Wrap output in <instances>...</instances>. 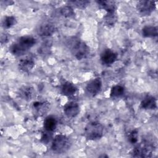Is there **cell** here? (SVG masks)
I'll return each instance as SVG.
<instances>
[{"instance_id": "1", "label": "cell", "mask_w": 158, "mask_h": 158, "mask_svg": "<svg viewBox=\"0 0 158 158\" xmlns=\"http://www.w3.org/2000/svg\"><path fill=\"white\" fill-rule=\"evenodd\" d=\"M36 43L35 38L31 36H23L20 37L9 48L10 53L15 56L24 55Z\"/></svg>"}, {"instance_id": "2", "label": "cell", "mask_w": 158, "mask_h": 158, "mask_svg": "<svg viewBox=\"0 0 158 158\" xmlns=\"http://www.w3.org/2000/svg\"><path fill=\"white\" fill-rule=\"evenodd\" d=\"M103 125L98 122H89L85 127L84 135L88 140H97L101 138L104 135Z\"/></svg>"}, {"instance_id": "3", "label": "cell", "mask_w": 158, "mask_h": 158, "mask_svg": "<svg viewBox=\"0 0 158 158\" xmlns=\"http://www.w3.org/2000/svg\"><path fill=\"white\" fill-rule=\"evenodd\" d=\"M70 146L71 142L67 136L57 135L53 138L51 148L54 154H61L66 152Z\"/></svg>"}, {"instance_id": "4", "label": "cell", "mask_w": 158, "mask_h": 158, "mask_svg": "<svg viewBox=\"0 0 158 158\" xmlns=\"http://www.w3.org/2000/svg\"><path fill=\"white\" fill-rule=\"evenodd\" d=\"M71 52L78 60H82L87 57L89 54V48L82 41H75L71 48Z\"/></svg>"}, {"instance_id": "5", "label": "cell", "mask_w": 158, "mask_h": 158, "mask_svg": "<svg viewBox=\"0 0 158 158\" xmlns=\"http://www.w3.org/2000/svg\"><path fill=\"white\" fill-rule=\"evenodd\" d=\"M156 2L150 0H142L138 1L136 4V10L141 16L150 15L155 10Z\"/></svg>"}, {"instance_id": "6", "label": "cell", "mask_w": 158, "mask_h": 158, "mask_svg": "<svg viewBox=\"0 0 158 158\" xmlns=\"http://www.w3.org/2000/svg\"><path fill=\"white\" fill-rule=\"evenodd\" d=\"M152 152V147L147 143H142L136 146L131 151L133 157H149Z\"/></svg>"}, {"instance_id": "7", "label": "cell", "mask_w": 158, "mask_h": 158, "mask_svg": "<svg viewBox=\"0 0 158 158\" xmlns=\"http://www.w3.org/2000/svg\"><path fill=\"white\" fill-rule=\"evenodd\" d=\"M50 102L47 101H37L32 104V111L36 117L44 115L50 109Z\"/></svg>"}, {"instance_id": "8", "label": "cell", "mask_w": 158, "mask_h": 158, "mask_svg": "<svg viewBox=\"0 0 158 158\" xmlns=\"http://www.w3.org/2000/svg\"><path fill=\"white\" fill-rule=\"evenodd\" d=\"M102 86V82L101 78L99 77L95 78L86 85L85 88L86 92L89 96H95L101 91Z\"/></svg>"}, {"instance_id": "9", "label": "cell", "mask_w": 158, "mask_h": 158, "mask_svg": "<svg viewBox=\"0 0 158 158\" xmlns=\"http://www.w3.org/2000/svg\"><path fill=\"white\" fill-rule=\"evenodd\" d=\"M80 106L78 103L72 101L67 103L64 107V113L69 118L77 117L80 113Z\"/></svg>"}, {"instance_id": "10", "label": "cell", "mask_w": 158, "mask_h": 158, "mask_svg": "<svg viewBox=\"0 0 158 158\" xmlns=\"http://www.w3.org/2000/svg\"><path fill=\"white\" fill-rule=\"evenodd\" d=\"M19 97L27 101H31L35 96V91L30 85H23L21 86L18 92Z\"/></svg>"}, {"instance_id": "11", "label": "cell", "mask_w": 158, "mask_h": 158, "mask_svg": "<svg viewBox=\"0 0 158 158\" xmlns=\"http://www.w3.org/2000/svg\"><path fill=\"white\" fill-rule=\"evenodd\" d=\"M117 59V54L110 49H106L101 54V60L106 65H111Z\"/></svg>"}, {"instance_id": "12", "label": "cell", "mask_w": 158, "mask_h": 158, "mask_svg": "<svg viewBox=\"0 0 158 158\" xmlns=\"http://www.w3.org/2000/svg\"><path fill=\"white\" fill-rule=\"evenodd\" d=\"M56 31V27L51 23H44L37 29V34L43 37L51 36Z\"/></svg>"}, {"instance_id": "13", "label": "cell", "mask_w": 158, "mask_h": 158, "mask_svg": "<svg viewBox=\"0 0 158 158\" xmlns=\"http://www.w3.org/2000/svg\"><path fill=\"white\" fill-rule=\"evenodd\" d=\"M18 67L20 70L23 72L28 73L31 71L35 67V62L32 58L26 57L19 60Z\"/></svg>"}, {"instance_id": "14", "label": "cell", "mask_w": 158, "mask_h": 158, "mask_svg": "<svg viewBox=\"0 0 158 158\" xmlns=\"http://www.w3.org/2000/svg\"><path fill=\"white\" fill-rule=\"evenodd\" d=\"M61 92L63 95L67 97H71L77 93V88L72 82L65 81L62 86Z\"/></svg>"}, {"instance_id": "15", "label": "cell", "mask_w": 158, "mask_h": 158, "mask_svg": "<svg viewBox=\"0 0 158 158\" xmlns=\"http://www.w3.org/2000/svg\"><path fill=\"white\" fill-rule=\"evenodd\" d=\"M141 107L145 110H153L157 107L156 98L152 96H146L141 102Z\"/></svg>"}, {"instance_id": "16", "label": "cell", "mask_w": 158, "mask_h": 158, "mask_svg": "<svg viewBox=\"0 0 158 158\" xmlns=\"http://www.w3.org/2000/svg\"><path fill=\"white\" fill-rule=\"evenodd\" d=\"M97 4L98 6L105 10L107 13L109 12H115L116 10V4L115 2L113 1H97Z\"/></svg>"}, {"instance_id": "17", "label": "cell", "mask_w": 158, "mask_h": 158, "mask_svg": "<svg viewBox=\"0 0 158 158\" xmlns=\"http://www.w3.org/2000/svg\"><path fill=\"white\" fill-rule=\"evenodd\" d=\"M57 125V119L52 115L48 116L44 120L43 127L45 131L52 132L55 130Z\"/></svg>"}, {"instance_id": "18", "label": "cell", "mask_w": 158, "mask_h": 158, "mask_svg": "<svg viewBox=\"0 0 158 158\" xmlns=\"http://www.w3.org/2000/svg\"><path fill=\"white\" fill-rule=\"evenodd\" d=\"M142 35L144 37L152 38L157 36V28L154 26L147 25L143 28Z\"/></svg>"}, {"instance_id": "19", "label": "cell", "mask_w": 158, "mask_h": 158, "mask_svg": "<svg viewBox=\"0 0 158 158\" xmlns=\"http://www.w3.org/2000/svg\"><path fill=\"white\" fill-rule=\"evenodd\" d=\"M125 92L124 88L121 85H115L112 86L110 93V96L112 99H115L122 97Z\"/></svg>"}, {"instance_id": "20", "label": "cell", "mask_w": 158, "mask_h": 158, "mask_svg": "<svg viewBox=\"0 0 158 158\" xmlns=\"http://www.w3.org/2000/svg\"><path fill=\"white\" fill-rule=\"evenodd\" d=\"M117 20V16L115 12L107 13L104 17V22L108 27H112L115 25Z\"/></svg>"}, {"instance_id": "21", "label": "cell", "mask_w": 158, "mask_h": 158, "mask_svg": "<svg viewBox=\"0 0 158 158\" xmlns=\"http://www.w3.org/2000/svg\"><path fill=\"white\" fill-rule=\"evenodd\" d=\"M60 12L62 16L67 18L73 17L75 15V12L73 8L70 6H65L61 7Z\"/></svg>"}, {"instance_id": "22", "label": "cell", "mask_w": 158, "mask_h": 158, "mask_svg": "<svg viewBox=\"0 0 158 158\" xmlns=\"http://www.w3.org/2000/svg\"><path fill=\"white\" fill-rule=\"evenodd\" d=\"M17 23L16 18L14 16H7L2 20V26L5 28H9Z\"/></svg>"}, {"instance_id": "23", "label": "cell", "mask_w": 158, "mask_h": 158, "mask_svg": "<svg viewBox=\"0 0 158 158\" xmlns=\"http://www.w3.org/2000/svg\"><path fill=\"white\" fill-rule=\"evenodd\" d=\"M72 3L73 5L76 6L77 8L79 9H85L89 4V1L86 0H80V1H72L69 2Z\"/></svg>"}, {"instance_id": "24", "label": "cell", "mask_w": 158, "mask_h": 158, "mask_svg": "<svg viewBox=\"0 0 158 158\" xmlns=\"http://www.w3.org/2000/svg\"><path fill=\"white\" fill-rule=\"evenodd\" d=\"M138 133L136 130H132L128 135V140L131 144H135L138 142Z\"/></svg>"}, {"instance_id": "25", "label": "cell", "mask_w": 158, "mask_h": 158, "mask_svg": "<svg viewBox=\"0 0 158 158\" xmlns=\"http://www.w3.org/2000/svg\"><path fill=\"white\" fill-rule=\"evenodd\" d=\"M49 133H51V132L46 131L45 133H43V135L41 136V140L43 141V143H47L50 141V138H51V135H49Z\"/></svg>"}]
</instances>
